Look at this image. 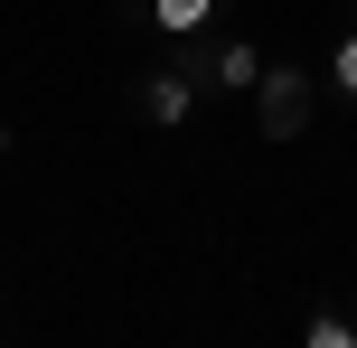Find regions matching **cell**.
<instances>
[{"mask_svg": "<svg viewBox=\"0 0 357 348\" xmlns=\"http://www.w3.org/2000/svg\"><path fill=\"white\" fill-rule=\"evenodd\" d=\"M254 123H264V142H291L310 123V75L301 66H264L254 75Z\"/></svg>", "mask_w": 357, "mask_h": 348, "instance_id": "obj_1", "label": "cell"}, {"mask_svg": "<svg viewBox=\"0 0 357 348\" xmlns=\"http://www.w3.org/2000/svg\"><path fill=\"white\" fill-rule=\"evenodd\" d=\"M142 113H151L160 132H178V123L197 113V85H188V75H151V85H142Z\"/></svg>", "mask_w": 357, "mask_h": 348, "instance_id": "obj_2", "label": "cell"}, {"mask_svg": "<svg viewBox=\"0 0 357 348\" xmlns=\"http://www.w3.org/2000/svg\"><path fill=\"white\" fill-rule=\"evenodd\" d=\"M254 75H264V56H254L245 38H226V47L207 56V85H226V94H254Z\"/></svg>", "mask_w": 357, "mask_h": 348, "instance_id": "obj_3", "label": "cell"}, {"mask_svg": "<svg viewBox=\"0 0 357 348\" xmlns=\"http://www.w3.org/2000/svg\"><path fill=\"white\" fill-rule=\"evenodd\" d=\"M151 19H160L169 38H197V29L216 19V0H151Z\"/></svg>", "mask_w": 357, "mask_h": 348, "instance_id": "obj_4", "label": "cell"}, {"mask_svg": "<svg viewBox=\"0 0 357 348\" xmlns=\"http://www.w3.org/2000/svg\"><path fill=\"white\" fill-rule=\"evenodd\" d=\"M301 348H357V330H348V320H310Z\"/></svg>", "mask_w": 357, "mask_h": 348, "instance_id": "obj_5", "label": "cell"}, {"mask_svg": "<svg viewBox=\"0 0 357 348\" xmlns=\"http://www.w3.org/2000/svg\"><path fill=\"white\" fill-rule=\"evenodd\" d=\"M329 75H339V94H348V104H357V29L339 38V56H329Z\"/></svg>", "mask_w": 357, "mask_h": 348, "instance_id": "obj_6", "label": "cell"}]
</instances>
